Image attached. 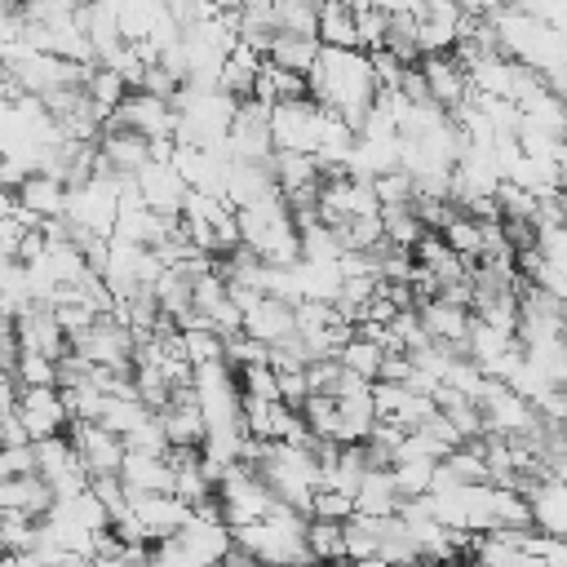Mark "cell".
<instances>
[{
  "instance_id": "6da1fadb",
  "label": "cell",
  "mask_w": 567,
  "mask_h": 567,
  "mask_svg": "<svg viewBox=\"0 0 567 567\" xmlns=\"http://www.w3.org/2000/svg\"><path fill=\"white\" fill-rule=\"evenodd\" d=\"M306 97L319 102L323 111H337L350 128H359V120L368 115V106L377 97L368 53L341 49V44H319V53L306 71Z\"/></svg>"
},
{
  "instance_id": "7a4b0ae2",
  "label": "cell",
  "mask_w": 567,
  "mask_h": 567,
  "mask_svg": "<svg viewBox=\"0 0 567 567\" xmlns=\"http://www.w3.org/2000/svg\"><path fill=\"white\" fill-rule=\"evenodd\" d=\"M230 540H235L239 549H248L252 558H266V563H310L306 536H301L297 527L275 523V518L235 523V527H230Z\"/></svg>"
},
{
  "instance_id": "3957f363",
  "label": "cell",
  "mask_w": 567,
  "mask_h": 567,
  "mask_svg": "<svg viewBox=\"0 0 567 567\" xmlns=\"http://www.w3.org/2000/svg\"><path fill=\"white\" fill-rule=\"evenodd\" d=\"M319 120H323V106L310 102V97L275 102L270 106V142H275V151H310L315 155Z\"/></svg>"
},
{
  "instance_id": "277c9868",
  "label": "cell",
  "mask_w": 567,
  "mask_h": 567,
  "mask_svg": "<svg viewBox=\"0 0 567 567\" xmlns=\"http://www.w3.org/2000/svg\"><path fill=\"white\" fill-rule=\"evenodd\" d=\"M62 434L71 439V447H75V456H80V465H84L89 474L120 470L124 439H120L115 430H106V425H97V421H80V416H71Z\"/></svg>"
},
{
  "instance_id": "5b68a950",
  "label": "cell",
  "mask_w": 567,
  "mask_h": 567,
  "mask_svg": "<svg viewBox=\"0 0 567 567\" xmlns=\"http://www.w3.org/2000/svg\"><path fill=\"white\" fill-rule=\"evenodd\" d=\"M13 412L22 416L27 434L31 439H44V434H62L66 430V403L58 394V385H18L13 394Z\"/></svg>"
},
{
  "instance_id": "8992f818",
  "label": "cell",
  "mask_w": 567,
  "mask_h": 567,
  "mask_svg": "<svg viewBox=\"0 0 567 567\" xmlns=\"http://www.w3.org/2000/svg\"><path fill=\"white\" fill-rule=\"evenodd\" d=\"M13 341H18V350H40V354H49V359H58L62 350H71V346H66V332H62L58 319H53V310H44V306H35V301H27V306L13 315Z\"/></svg>"
},
{
  "instance_id": "52a82bcc",
  "label": "cell",
  "mask_w": 567,
  "mask_h": 567,
  "mask_svg": "<svg viewBox=\"0 0 567 567\" xmlns=\"http://www.w3.org/2000/svg\"><path fill=\"white\" fill-rule=\"evenodd\" d=\"M128 509L142 518V527H146L151 540L177 532L190 518V505L182 496H173V492H128Z\"/></svg>"
},
{
  "instance_id": "ba28073f",
  "label": "cell",
  "mask_w": 567,
  "mask_h": 567,
  "mask_svg": "<svg viewBox=\"0 0 567 567\" xmlns=\"http://www.w3.org/2000/svg\"><path fill=\"white\" fill-rule=\"evenodd\" d=\"M133 182H137V195H142V204H146V208H155V213H182L186 182L177 177V168H173V164L146 159V164L133 173Z\"/></svg>"
},
{
  "instance_id": "9c48e42d",
  "label": "cell",
  "mask_w": 567,
  "mask_h": 567,
  "mask_svg": "<svg viewBox=\"0 0 567 567\" xmlns=\"http://www.w3.org/2000/svg\"><path fill=\"white\" fill-rule=\"evenodd\" d=\"M416 66H421V75H425L430 102H439L443 111H447V106H456V102L465 97L470 80H465V71H461V62L452 58V49H443V53H421V58H416Z\"/></svg>"
},
{
  "instance_id": "30bf717a",
  "label": "cell",
  "mask_w": 567,
  "mask_h": 567,
  "mask_svg": "<svg viewBox=\"0 0 567 567\" xmlns=\"http://www.w3.org/2000/svg\"><path fill=\"white\" fill-rule=\"evenodd\" d=\"M527 509H532V527L549 532V536H567V483L563 478H536L527 483Z\"/></svg>"
},
{
  "instance_id": "8fae6325",
  "label": "cell",
  "mask_w": 567,
  "mask_h": 567,
  "mask_svg": "<svg viewBox=\"0 0 567 567\" xmlns=\"http://www.w3.org/2000/svg\"><path fill=\"white\" fill-rule=\"evenodd\" d=\"M244 332L257 337V341H279L292 332V301L284 297H270V292H257L248 306H244Z\"/></svg>"
},
{
  "instance_id": "7c38bea8",
  "label": "cell",
  "mask_w": 567,
  "mask_h": 567,
  "mask_svg": "<svg viewBox=\"0 0 567 567\" xmlns=\"http://www.w3.org/2000/svg\"><path fill=\"white\" fill-rule=\"evenodd\" d=\"M416 315H421V323H425V332L434 341H452L465 354V332H470V319H474L470 306H456L447 297H430V301L416 306Z\"/></svg>"
},
{
  "instance_id": "4fadbf2b",
  "label": "cell",
  "mask_w": 567,
  "mask_h": 567,
  "mask_svg": "<svg viewBox=\"0 0 567 567\" xmlns=\"http://www.w3.org/2000/svg\"><path fill=\"white\" fill-rule=\"evenodd\" d=\"M97 155H102L115 173H137V168L151 159L146 137H142L137 128H124V124H106V128L97 133Z\"/></svg>"
},
{
  "instance_id": "5bb4252c",
  "label": "cell",
  "mask_w": 567,
  "mask_h": 567,
  "mask_svg": "<svg viewBox=\"0 0 567 567\" xmlns=\"http://www.w3.org/2000/svg\"><path fill=\"white\" fill-rule=\"evenodd\" d=\"M399 492L390 483V465H363L354 487V514H394Z\"/></svg>"
},
{
  "instance_id": "9a60e30c",
  "label": "cell",
  "mask_w": 567,
  "mask_h": 567,
  "mask_svg": "<svg viewBox=\"0 0 567 567\" xmlns=\"http://www.w3.org/2000/svg\"><path fill=\"white\" fill-rule=\"evenodd\" d=\"M270 173H275L279 195L297 190V186H319L323 182V168H319V159L310 151H270Z\"/></svg>"
},
{
  "instance_id": "2e32d148",
  "label": "cell",
  "mask_w": 567,
  "mask_h": 567,
  "mask_svg": "<svg viewBox=\"0 0 567 567\" xmlns=\"http://www.w3.org/2000/svg\"><path fill=\"white\" fill-rule=\"evenodd\" d=\"M18 204H27V208H35L40 217H58L62 208H66V186L53 177V173H27L18 186Z\"/></svg>"
},
{
  "instance_id": "e0dca14e",
  "label": "cell",
  "mask_w": 567,
  "mask_h": 567,
  "mask_svg": "<svg viewBox=\"0 0 567 567\" xmlns=\"http://www.w3.org/2000/svg\"><path fill=\"white\" fill-rule=\"evenodd\" d=\"M315 35H319V44L354 49V9L346 0H319V9H315Z\"/></svg>"
},
{
  "instance_id": "ac0fdd59",
  "label": "cell",
  "mask_w": 567,
  "mask_h": 567,
  "mask_svg": "<svg viewBox=\"0 0 567 567\" xmlns=\"http://www.w3.org/2000/svg\"><path fill=\"white\" fill-rule=\"evenodd\" d=\"M315 53H319V35H301V31H275V40L266 49V58L275 66H288V71H301V75L310 71Z\"/></svg>"
},
{
  "instance_id": "d6986e66",
  "label": "cell",
  "mask_w": 567,
  "mask_h": 567,
  "mask_svg": "<svg viewBox=\"0 0 567 567\" xmlns=\"http://www.w3.org/2000/svg\"><path fill=\"white\" fill-rule=\"evenodd\" d=\"M377 213H381V230H385V239H390L394 248H412V244L425 235V226H421V217H416L412 199H399V204H381Z\"/></svg>"
},
{
  "instance_id": "ffe728a7",
  "label": "cell",
  "mask_w": 567,
  "mask_h": 567,
  "mask_svg": "<svg viewBox=\"0 0 567 567\" xmlns=\"http://www.w3.org/2000/svg\"><path fill=\"white\" fill-rule=\"evenodd\" d=\"M381 354H385V350H381L377 341H368V337L350 332V341L337 350V363H341V368H350V372H359V377H368V381H377Z\"/></svg>"
},
{
  "instance_id": "44dd1931",
  "label": "cell",
  "mask_w": 567,
  "mask_h": 567,
  "mask_svg": "<svg viewBox=\"0 0 567 567\" xmlns=\"http://www.w3.org/2000/svg\"><path fill=\"white\" fill-rule=\"evenodd\" d=\"M9 372L18 385H58V359H49L40 350H18Z\"/></svg>"
},
{
  "instance_id": "7402d4cb",
  "label": "cell",
  "mask_w": 567,
  "mask_h": 567,
  "mask_svg": "<svg viewBox=\"0 0 567 567\" xmlns=\"http://www.w3.org/2000/svg\"><path fill=\"white\" fill-rule=\"evenodd\" d=\"M84 93H89V102L93 106H115L124 93H128V84H124V75L115 71V66H106V62H93V71H89V80H84Z\"/></svg>"
},
{
  "instance_id": "603a6c76",
  "label": "cell",
  "mask_w": 567,
  "mask_h": 567,
  "mask_svg": "<svg viewBox=\"0 0 567 567\" xmlns=\"http://www.w3.org/2000/svg\"><path fill=\"white\" fill-rule=\"evenodd\" d=\"M430 474H434V461H425V456L390 461V483H394L399 496H421V492H430Z\"/></svg>"
},
{
  "instance_id": "cb8c5ba5",
  "label": "cell",
  "mask_w": 567,
  "mask_h": 567,
  "mask_svg": "<svg viewBox=\"0 0 567 567\" xmlns=\"http://www.w3.org/2000/svg\"><path fill=\"white\" fill-rule=\"evenodd\" d=\"M301 536H306V549H310V558H346V545H341V523H328V518H310Z\"/></svg>"
},
{
  "instance_id": "d4e9b609",
  "label": "cell",
  "mask_w": 567,
  "mask_h": 567,
  "mask_svg": "<svg viewBox=\"0 0 567 567\" xmlns=\"http://www.w3.org/2000/svg\"><path fill=\"white\" fill-rule=\"evenodd\" d=\"M385 9H354V49H385Z\"/></svg>"
},
{
  "instance_id": "484cf974",
  "label": "cell",
  "mask_w": 567,
  "mask_h": 567,
  "mask_svg": "<svg viewBox=\"0 0 567 567\" xmlns=\"http://www.w3.org/2000/svg\"><path fill=\"white\" fill-rule=\"evenodd\" d=\"M354 514V496L337 492V487H315L310 492V518H328V523H346Z\"/></svg>"
},
{
  "instance_id": "4316f807",
  "label": "cell",
  "mask_w": 567,
  "mask_h": 567,
  "mask_svg": "<svg viewBox=\"0 0 567 567\" xmlns=\"http://www.w3.org/2000/svg\"><path fill=\"white\" fill-rule=\"evenodd\" d=\"M124 439V447L128 452H155V456H164V447H168V434H164V425H159V416L151 412L146 421H137L128 434H120Z\"/></svg>"
},
{
  "instance_id": "83f0119b",
  "label": "cell",
  "mask_w": 567,
  "mask_h": 567,
  "mask_svg": "<svg viewBox=\"0 0 567 567\" xmlns=\"http://www.w3.org/2000/svg\"><path fill=\"white\" fill-rule=\"evenodd\" d=\"M372 190H377V199L381 204H399V199H412V173L408 168H381V173H372Z\"/></svg>"
},
{
  "instance_id": "f1b7e54d",
  "label": "cell",
  "mask_w": 567,
  "mask_h": 567,
  "mask_svg": "<svg viewBox=\"0 0 567 567\" xmlns=\"http://www.w3.org/2000/svg\"><path fill=\"white\" fill-rule=\"evenodd\" d=\"M177 332H182V346H186L190 368L195 363H208V359H221V337L213 328H177Z\"/></svg>"
},
{
  "instance_id": "f546056e",
  "label": "cell",
  "mask_w": 567,
  "mask_h": 567,
  "mask_svg": "<svg viewBox=\"0 0 567 567\" xmlns=\"http://www.w3.org/2000/svg\"><path fill=\"white\" fill-rule=\"evenodd\" d=\"M368 66H372V84H377V89H399L408 62H399L390 49H372V53H368Z\"/></svg>"
},
{
  "instance_id": "4dcf8cb0",
  "label": "cell",
  "mask_w": 567,
  "mask_h": 567,
  "mask_svg": "<svg viewBox=\"0 0 567 567\" xmlns=\"http://www.w3.org/2000/svg\"><path fill=\"white\" fill-rule=\"evenodd\" d=\"M9 474H35L31 443H0V478H9Z\"/></svg>"
},
{
  "instance_id": "1f68e13d",
  "label": "cell",
  "mask_w": 567,
  "mask_h": 567,
  "mask_svg": "<svg viewBox=\"0 0 567 567\" xmlns=\"http://www.w3.org/2000/svg\"><path fill=\"white\" fill-rule=\"evenodd\" d=\"M275 385H279V403H288V408H301V399L310 394L301 368H275Z\"/></svg>"
},
{
  "instance_id": "d6a6232c",
  "label": "cell",
  "mask_w": 567,
  "mask_h": 567,
  "mask_svg": "<svg viewBox=\"0 0 567 567\" xmlns=\"http://www.w3.org/2000/svg\"><path fill=\"white\" fill-rule=\"evenodd\" d=\"M137 89H142V93H155V97H173V93H177V80H173V71H164L159 62H146Z\"/></svg>"
},
{
  "instance_id": "836d02e7",
  "label": "cell",
  "mask_w": 567,
  "mask_h": 567,
  "mask_svg": "<svg viewBox=\"0 0 567 567\" xmlns=\"http://www.w3.org/2000/svg\"><path fill=\"white\" fill-rule=\"evenodd\" d=\"M381 199L372 190V177H350V213H377Z\"/></svg>"
},
{
  "instance_id": "e575fe53",
  "label": "cell",
  "mask_w": 567,
  "mask_h": 567,
  "mask_svg": "<svg viewBox=\"0 0 567 567\" xmlns=\"http://www.w3.org/2000/svg\"><path fill=\"white\" fill-rule=\"evenodd\" d=\"M505 0H456V9L461 13H478V18H487V13H496Z\"/></svg>"
},
{
  "instance_id": "d590c367",
  "label": "cell",
  "mask_w": 567,
  "mask_h": 567,
  "mask_svg": "<svg viewBox=\"0 0 567 567\" xmlns=\"http://www.w3.org/2000/svg\"><path fill=\"white\" fill-rule=\"evenodd\" d=\"M18 208V190H9V186H0V217H9Z\"/></svg>"
}]
</instances>
